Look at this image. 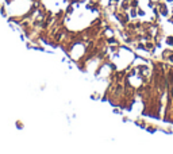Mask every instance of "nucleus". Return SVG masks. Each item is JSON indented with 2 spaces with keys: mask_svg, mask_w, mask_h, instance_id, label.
<instances>
[{
  "mask_svg": "<svg viewBox=\"0 0 173 154\" xmlns=\"http://www.w3.org/2000/svg\"><path fill=\"white\" fill-rule=\"evenodd\" d=\"M158 9H160V14L162 16H166V15H168V8H166L165 4H160L158 5Z\"/></svg>",
  "mask_w": 173,
  "mask_h": 154,
  "instance_id": "f257e3e1",
  "label": "nucleus"
},
{
  "mask_svg": "<svg viewBox=\"0 0 173 154\" xmlns=\"http://www.w3.org/2000/svg\"><path fill=\"white\" fill-rule=\"evenodd\" d=\"M166 43L170 45V46H173V37H169L168 39H166Z\"/></svg>",
  "mask_w": 173,
  "mask_h": 154,
  "instance_id": "f03ea898",
  "label": "nucleus"
},
{
  "mask_svg": "<svg viewBox=\"0 0 173 154\" xmlns=\"http://www.w3.org/2000/svg\"><path fill=\"white\" fill-rule=\"evenodd\" d=\"M138 15H139V16H143V15H145V11H142V9H138Z\"/></svg>",
  "mask_w": 173,
  "mask_h": 154,
  "instance_id": "7ed1b4c3",
  "label": "nucleus"
},
{
  "mask_svg": "<svg viewBox=\"0 0 173 154\" xmlns=\"http://www.w3.org/2000/svg\"><path fill=\"white\" fill-rule=\"evenodd\" d=\"M168 61L173 62V54H170V56H169V58H168Z\"/></svg>",
  "mask_w": 173,
  "mask_h": 154,
  "instance_id": "20e7f679",
  "label": "nucleus"
},
{
  "mask_svg": "<svg viewBox=\"0 0 173 154\" xmlns=\"http://www.w3.org/2000/svg\"><path fill=\"white\" fill-rule=\"evenodd\" d=\"M166 1H173V0H166Z\"/></svg>",
  "mask_w": 173,
  "mask_h": 154,
  "instance_id": "39448f33",
  "label": "nucleus"
}]
</instances>
